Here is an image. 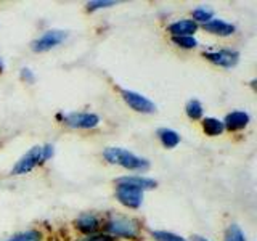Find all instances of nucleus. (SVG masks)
I'll return each instance as SVG.
<instances>
[{
	"instance_id": "nucleus-1",
	"label": "nucleus",
	"mask_w": 257,
	"mask_h": 241,
	"mask_svg": "<svg viewBox=\"0 0 257 241\" xmlns=\"http://www.w3.org/2000/svg\"><path fill=\"white\" fill-rule=\"evenodd\" d=\"M104 159L108 161L109 164H116L128 171H147L150 167V163L147 159H143L140 156L134 155V153L127 151L124 148H116V147H109L104 150L103 153Z\"/></svg>"
},
{
	"instance_id": "nucleus-2",
	"label": "nucleus",
	"mask_w": 257,
	"mask_h": 241,
	"mask_svg": "<svg viewBox=\"0 0 257 241\" xmlns=\"http://www.w3.org/2000/svg\"><path fill=\"white\" fill-rule=\"evenodd\" d=\"M109 236H119V238H127V239H135L139 238L140 233V225L137 220L128 219V217H112L104 225Z\"/></svg>"
},
{
	"instance_id": "nucleus-3",
	"label": "nucleus",
	"mask_w": 257,
	"mask_h": 241,
	"mask_svg": "<svg viewBox=\"0 0 257 241\" xmlns=\"http://www.w3.org/2000/svg\"><path fill=\"white\" fill-rule=\"evenodd\" d=\"M116 198L122 206L137 209L143 203V190L125 183H116Z\"/></svg>"
},
{
	"instance_id": "nucleus-4",
	"label": "nucleus",
	"mask_w": 257,
	"mask_h": 241,
	"mask_svg": "<svg viewBox=\"0 0 257 241\" xmlns=\"http://www.w3.org/2000/svg\"><path fill=\"white\" fill-rule=\"evenodd\" d=\"M66 37H68L66 32L60 31V29L45 31L42 36H40L39 39H36L34 42L31 44V48L36 53H44V52L52 50V48H55L56 45H60Z\"/></svg>"
},
{
	"instance_id": "nucleus-5",
	"label": "nucleus",
	"mask_w": 257,
	"mask_h": 241,
	"mask_svg": "<svg viewBox=\"0 0 257 241\" xmlns=\"http://www.w3.org/2000/svg\"><path fill=\"white\" fill-rule=\"evenodd\" d=\"M122 95L124 101L131 106L134 111L137 112H143V114H151V112L156 111V104L153 103L150 98L143 96L139 92H134V90H122L120 92Z\"/></svg>"
},
{
	"instance_id": "nucleus-6",
	"label": "nucleus",
	"mask_w": 257,
	"mask_h": 241,
	"mask_svg": "<svg viewBox=\"0 0 257 241\" xmlns=\"http://www.w3.org/2000/svg\"><path fill=\"white\" fill-rule=\"evenodd\" d=\"M63 123L71 129H93L100 124V117L93 112H68Z\"/></svg>"
},
{
	"instance_id": "nucleus-7",
	"label": "nucleus",
	"mask_w": 257,
	"mask_h": 241,
	"mask_svg": "<svg viewBox=\"0 0 257 241\" xmlns=\"http://www.w3.org/2000/svg\"><path fill=\"white\" fill-rule=\"evenodd\" d=\"M39 164H42V147H34L15 164V167L12 169V174L15 175L28 174Z\"/></svg>"
},
{
	"instance_id": "nucleus-8",
	"label": "nucleus",
	"mask_w": 257,
	"mask_h": 241,
	"mask_svg": "<svg viewBox=\"0 0 257 241\" xmlns=\"http://www.w3.org/2000/svg\"><path fill=\"white\" fill-rule=\"evenodd\" d=\"M204 58L207 61L217 64V66L233 68V66H236L239 61V53L235 50H230V48H222V50H217V52H204Z\"/></svg>"
},
{
	"instance_id": "nucleus-9",
	"label": "nucleus",
	"mask_w": 257,
	"mask_h": 241,
	"mask_svg": "<svg viewBox=\"0 0 257 241\" xmlns=\"http://www.w3.org/2000/svg\"><path fill=\"white\" fill-rule=\"evenodd\" d=\"M249 120H251V116L246 111H231L225 116V120H222V123L223 129H227L230 132H238L247 127Z\"/></svg>"
},
{
	"instance_id": "nucleus-10",
	"label": "nucleus",
	"mask_w": 257,
	"mask_h": 241,
	"mask_svg": "<svg viewBox=\"0 0 257 241\" xmlns=\"http://www.w3.org/2000/svg\"><path fill=\"white\" fill-rule=\"evenodd\" d=\"M204 31L211 32L214 36H220V37H228L235 32V26L219 18H212L207 23H204Z\"/></svg>"
},
{
	"instance_id": "nucleus-11",
	"label": "nucleus",
	"mask_w": 257,
	"mask_h": 241,
	"mask_svg": "<svg viewBox=\"0 0 257 241\" xmlns=\"http://www.w3.org/2000/svg\"><path fill=\"white\" fill-rule=\"evenodd\" d=\"M167 31L171 32L172 37H183V36H193L198 31V24L193 20H180L172 24H169Z\"/></svg>"
},
{
	"instance_id": "nucleus-12",
	"label": "nucleus",
	"mask_w": 257,
	"mask_h": 241,
	"mask_svg": "<svg viewBox=\"0 0 257 241\" xmlns=\"http://www.w3.org/2000/svg\"><path fill=\"white\" fill-rule=\"evenodd\" d=\"M100 225L101 223L98 220V217H96L95 214H90V212L80 214L76 220V228L80 230L82 233H87V235H93V233L100 228Z\"/></svg>"
},
{
	"instance_id": "nucleus-13",
	"label": "nucleus",
	"mask_w": 257,
	"mask_h": 241,
	"mask_svg": "<svg viewBox=\"0 0 257 241\" xmlns=\"http://www.w3.org/2000/svg\"><path fill=\"white\" fill-rule=\"evenodd\" d=\"M116 183H125V185H132V187H137L140 190H151L156 187V182L153 179H148V177H139V175H132V177H120V179L116 180Z\"/></svg>"
},
{
	"instance_id": "nucleus-14",
	"label": "nucleus",
	"mask_w": 257,
	"mask_h": 241,
	"mask_svg": "<svg viewBox=\"0 0 257 241\" xmlns=\"http://www.w3.org/2000/svg\"><path fill=\"white\" fill-rule=\"evenodd\" d=\"M158 139L159 142L163 143L164 148H175L177 145L180 143V135L177 134L175 131H172V129H167V127H163L158 131Z\"/></svg>"
},
{
	"instance_id": "nucleus-15",
	"label": "nucleus",
	"mask_w": 257,
	"mask_h": 241,
	"mask_svg": "<svg viewBox=\"0 0 257 241\" xmlns=\"http://www.w3.org/2000/svg\"><path fill=\"white\" fill-rule=\"evenodd\" d=\"M203 131L209 137H217V135H220L225 129H223L222 120L215 119V117H206V119H203Z\"/></svg>"
},
{
	"instance_id": "nucleus-16",
	"label": "nucleus",
	"mask_w": 257,
	"mask_h": 241,
	"mask_svg": "<svg viewBox=\"0 0 257 241\" xmlns=\"http://www.w3.org/2000/svg\"><path fill=\"white\" fill-rule=\"evenodd\" d=\"M185 112H187V116L193 120H198L203 117L204 114V108H203V104H201L199 100H190L187 103V106H185Z\"/></svg>"
},
{
	"instance_id": "nucleus-17",
	"label": "nucleus",
	"mask_w": 257,
	"mask_h": 241,
	"mask_svg": "<svg viewBox=\"0 0 257 241\" xmlns=\"http://www.w3.org/2000/svg\"><path fill=\"white\" fill-rule=\"evenodd\" d=\"M7 241H42V233L37 230H28L16 233L12 238H8Z\"/></svg>"
},
{
	"instance_id": "nucleus-18",
	"label": "nucleus",
	"mask_w": 257,
	"mask_h": 241,
	"mask_svg": "<svg viewBox=\"0 0 257 241\" xmlns=\"http://www.w3.org/2000/svg\"><path fill=\"white\" fill-rule=\"evenodd\" d=\"M214 18V12L207 7H198L193 10V21L198 23H207L209 20Z\"/></svg>"
},
{
	"instance_id": "nucleus-19",
	"label": "nucleus",
	"mask_w": 257,
	"mask_h": 241,
	"mask_svg": "<svg viewBox=\"0 0 257 241\" xmlns=\"http://www.w3.org/2000/svg\"><path fill=\"white\" fill-rule=\"evenodd\" d=\"M223 241H246V236H244L243 230H241L236 223H233L227 228V233H225V239Z\"/></svg>"
},
{
	"instance_id": "nucleus-20",
	"label": "nucleus",
	"mask_w": 257,
	"mask_h": 241,
	"mask_svg": "<svg viewBox=\"0 0 257 241\" xmlns=\"http://www.w3.org/2000/svg\"><path fill=\"white\" fill-rule=\"evenodd\" d=\"M153 238L156 241H187L183 236L175 235L172 231H166V230H155L153 231Z\"/></svg>"
},
{
	"instance_id": "nucleus-21",
	"label": "nucleus",
	"mask_w": 257,
	"mask_h": 241,
	"mask_svg": "<svg viewBox=\"0 0 257 241\" xmlns=\"http://www.w3.org/2000/svg\"><path fill=\"white\" fill-rule=\"evenodd\" d=\"M172 42L180 48H195L198 47V40L193 36H183V37H172Z\"/></svg>"
},
{
	"instance_id": "nucleus-22",
	"label": "nucleus",
	"mask_w": 257,
	"mask_h": 241,
	"mask_svg": "<svg viewBox=\"0 0 257 241\" xmlns=\"http://www.w3.org/2000/svg\"><path fill=\"white\" fill-rule=\"evenodd\" d=\"M112 5H116L114 0H93V2H88L87 4V8L90 12H93V10H100V8L112 7Z\"/></svg>"
},
{
	"instance_id": "nucleus-23",
	"label": "nucleus",
	"mask_w": 257,
	"mask_h": 241,
	"mask_svg": "<svg viewBox=\"0 0 257 241\" xmlns=\"http://www.w3.org/2000/svg\"><path fill=\"white\" fill-rule=\"evenodd\" d=\"M80 241H114V238L109 236L108 233H93V235H88Z\"/></svg>"
},
{
	"instance_id": "nucleus-24",
	"label": "nucleus",
	"mask_w": 257,
	"mask_h": 241,
	"mask_svg": "<svg viewBox=\"0 0 257 241\" xmlns=\"http://www.w3.org/2000/svg\"><path fill=\"white\" fill-rule=\"evenodd\" d=\"M21 79H23V80H26L28 84H32V82L36 80V76L32 74V71H31V69L23 68V69H21Z\"/></svg>"
},
{
	"instance_id": "nucleus-25",
	"label": "nucleus",
	"mask_w": 257,
	"mask_h": 241,
	"mask_svg": "<svg viewBox=\"0 0 257 241\" xmlns=\"http://www.w3.org/2000/svg\"><path fill=\"white\" fill-rule=\"evenodd\" d=\"M53 153H55V150L52 145H45V147H42V163H45L47 159H50L53 156Z\"/></svg>"
},
{
	"instance_id": "nucleus-26",
	"label": "nucleus",
	"mask_w": 257,
	"mask_h": 241,
	"mask_svg": "<svg viewBox=\"0 0 257 241\" xmlns=\"http://www.w3.org/2000/svg\"><path fill=\"white\" fill-rule=\"evenodd\" d=\"M193 241H209V239H206V238H203V236H199V235H195V236H193Z\"/></svg>"
},
{
	"instance_id": "nucleus-27",
	"label": "nucleus",
	"mask_w": 257,
	"mask_h": 241,
	"mask_svg": "<svg viewBox=\"0 0 257 241\" xmlns=\"http://www.w3.org/2000/svg\"><path fill=\"white\" fill-rule=\"evenodd\" d=\"M4 69H5V63L2 58H0V72H4Z\"/></svg>"
}]
</instances>
